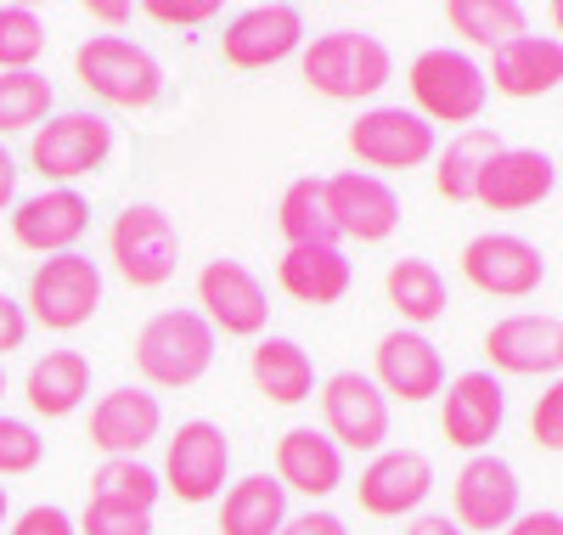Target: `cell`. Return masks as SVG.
Masks as SVG:
<instances>
[{"label": "cell", "mask_w": 563, "mask_h": 535, "mask_svg": "<svg viewBox=\"0 0 563 535\" xmlns=\"http://www.w3.org/2000/svg\"><path fill=\"white\" fill-rule=\"evenodd\" d=\"M507 148V141L490 130V124H467L451 135V148L434 153V192L445 204H474V186L485 175V164Z\"/></svg>", "instance_id": "obj_28"}, {"label": "cell", "mask_w": 563, "mask_h": 535, "mask_svg": "<svg viewBox=\"0 0 563 535\" xmlns=\"http://www.w3.org/2000/svg\"><path fill=\"white\" fill-rule=\"evenodd\" d=\"M198 316L225 338H260L271 321V294L243 260H209L198 271Z\"/></svg>", "instance_id": "obj_11"}, {"label": "cell", "mask_w": 563, "mask_h": 535, "mask_svg": "<svg viewBox=\"0 0 563 535\" xmlns=\"http://www.w3.org/2000/svg\"><path fill=\"white\" fill-rule=\"evenodd\" d=\"M45 52V23L29 7H0V74H23Z\"/></svg>", "instance_id": "obj_35"}, {"label": "cell", "mask_w": 563, "mask_h": 535, "mask_svg": "<svg viewBox=\"0 0 563 535\" xmlns=\"http://www.w3.org/2000/svg\"><path fill=\"white\" fill-rule=\"evenodd\" d=\"M90 226V204L74 186H40L34 198L12 204V242L29 254H74V242Z\"/></svg>", "instance_id": "obj_19"}, {"label": "cell", "mask_w": 563, "mask_h": 535, "mask_svg": "<svg viewBox=\"0 0 563 535\" xmlns=\"http://www.w3.org/2000/svg\"><path fill=\"white\" fill-rule=\"evenodd\" d=\"M0 395H7V367H0Z\"/></svg>", "instance_id": "obj_49"}, {"label": "cell", "mask_w": 563, "mask_h": 535, "mask_svg": "<svg viewBox=\"0 0 563 535\" xmlns=\"http://www.w3.org/2000/svg\"><path fill=\"white\" fill-rule=\"evenodd\" d=\"M108 254L130 287H164L180 271V226L158 204H130L108 231Z\"/></svg>", "instance_id": "obj_5"}, {"label": "cell", "mask_w": 563, "mask_h": 535, "mask_svg": "<svg viewBox=\"0 0 563 535\" xmlns=\"http://www.w3.org/2000/svg\"><path fill=\"white\" fill-rule=\"evenodd\" d=\"M451 518L456 529H507L512 518H519V473H512V462L479 451V457H467L462 473L451 479Z\"/></svg>", "instance_id": "obj_15"}, {"label": "cell", "mask_w": 563, "mask_h": 535, "mask_svg": "<svg viewBox=\"0 0 563 535\" xmlns=\"http://www.w3.org/2000/svg\"><path fill=\"white\" fill-rule=\"evenodd\" d=\"M552 186H558V164L541 148H501L474 186V204L496 215H519V209H536Z\"/></svg>", "instance_id": "obj_22"}, {"label": "cell", "mask_w": 563, "mask_h": 535, "mask_svg": "<svg viewBox=\"0 0 563 535\" xmlns=\"http://www.w3.org/2000/svg\"><path fill=\"white\" fill-rule=\"evenodd\" d=\"M344 141H350V153L372 170H422L440 153L434 124L422 113H411V108H366L350 124Z\"/></svg>", "instance_id": "obj_12"}, {"label": "cell", "mask_w": 563, "mask_h": 535, "mask_svg": "<svg viewBox=\"0 0 563 535\" xmlns=\"http://www.w3.org/2000/svg\"><path fill=\"white\" fill-rule=\"evenodd\" d=\"M552 40L563 45V0H552Z\"/></svg>", "instance_id": "obj_47"}, {"label": "cell", "mask_w": 563, "mask_h": 535, "mask_svg": "<svg viewBox=\"0 0 563 535\" xmlns=\"http://www.w3.org/2000/svg\"><path fill=\"white\" fill-rule=\"evenodd\" d=\"M558 175H563V170H558Z\"/></svg>", "instance_id": "obj_50"}, {"label": "cell", "mask_w": 563, "mask_h": 535, "mask_svg": "<svg viewBox=\"0 0 563 535\" xmlns=\"http://www.w3.org/2000/svg\"><path fill=\"white\" fill-rule=\"evenodd\" d=\"M0 524H7V484H0Z\"/></svg>", "instance_id": "obj_48"}, {"label": "cell", "mask_w": 563, "mask_h": 535, "mask_svg": "<svg viewBox=\"0 0 563 535\" xmlns=\"http://www.w3.org/2000/svg\"><path fill=\"white\" fill-rule=\"evenodd\" d=\"M321 434L339 451H372L389 440V401L366 372H333L321 383Z\"/></svg>", "instance_id": "obj_9"}, {"label": "cell", "mask_w": 563, "mask_h": 535, "mask_svg": "<svg viewBox=\"0 0 563 535\" xmlns=\"http://www.w3.org/2000/svg\"><path fill=\"white\" fill-rule=\"evenodd\" d=\"M164 496V479L141 462V457H113L90 473V502H113V507H135L153 513V502Z\"/></svg>", "instance_id": "obj_33"}, {"label": "cell", "mask_w": 563, "mask_h": 535, "mask_svg": "<svg viewBox=\"0 0 563 535\" xmlns=\"http://www.w3.org/2000/svg\"><path fill=\"white\" fill-rule=\"evenodd\" d=\"M429 491H434V462L422 451H378L361 468L355 502L372 518H406L429 502Z\"/></svg>", "instance_id": "obj_20"}, {"label": "cell", "mask_w": 563, "mask_h": 535, "mask_svg": "<svg viewBox=\"0 0 563 535\" xmlns=\"http://www.w3.org/2000/svg\"><path fill=\"white\" fill-rule=\"evenodd\" d=\"M18 204V159L0 148V209H12Z\"/></svg>", "instance_id": "obj_46"}, {"label": "cell", "mask_w": 563, "mask_h": 535, "mask_svg": "<svg viewBox=\"0 0 563 535\" xmlns=\"http://www.w3.org/2000/svg\"><path fill=\"white\" fill-rule=\"evenodd\" d=\"M384 294L400 310V327H411V332H422L429 321L445 316V276L429 260H395L384 276Z\"/></svg>", "instance_id": "obj_31"}, {"label": "cell", "mask_w": 563, "mask_h": 535, "mask_svg": "<svg viewBox=\"0 0 563 535\" xmlns=\"http://www.w3.org/2000/svg\"><path fill=\"white\" fill-rule=\"evenodd\" d=\"M249 378L271 406H305L316 395V361L294 338H260L249 356Z\"/></svg>", "instance_id": "obj_26"}, {"label": "cell", "mask_w": 563, "mask_h": 535, "mask_svg": "<svg viewBox=\"0 0 563 535\" xmlns=\"http://www.w3.org/2000/svg\"><path fill=\"white\" fill-rule=\"evenodd\" d=\"M406 85H411V113H422L429 124H479L485 102H490V79L485 68L467 57V52H451V45H429L417 52L411 68H406Z\"/></svg>", "instance_id": "obj_3"}, {"label": "cell", "mask_w": 563, "mask_h": 535, "mask_svg": "<svg viewBox=\"0 0 563 535\" xmlns=\"http://www.w3.org/2000/svg\"><path fill=\"white\" fill-rule=\"evenodd\" d=\"M530 440L541 451H563V378H552L530 406Z\"/></svg>", "instance_id": "obj_38"}, {"label": "cell", "mask_w": 563, "mask_h": 535, "mask_svg": "<svg viewBox=\"0 0 563 535\" xmlns=\"http://www.w3.org/2000/svg\"><path fill=\"white\" fill-rule=\"evenodd\" d=\"M288 524V491L276 473H249L225 491L220 502V535H276Z\"/></svg>", "instance_id": "obj_29"}, {"label": "cell", "mask_w": 563, "mask_h": 535, "mask_svg": "<svg viewBox=\"0 0 563 535\" xmlns=\"http://www.w3.org/2000/svg\"><path fill=\"white\" fill-rule=\"evenodd\" d=\"M321 198H327V215H333V231L350 242H384L400 226V198L384 175L339 170L321 181Z\"/></svg>", "instance_id": "obj_16"}, {"label": "cell", "mask_w": 563, "mask_h": 535, "mask_svg": "<svg viewBox=\"0 0 563 535\" xmlns=\"http://www.w3.org/2000/svg\"><path fill=\"white\" fill-rule=\"evenodd\" d=\"M102 305V265L97 260H85L79 249L74 254H52L45 265H34L29 276V316L40 327H52V332H74L85 327L90 316H97Z\"/></svg>", "instance_id": "obj_7"}, {"label": "cell", "mask_w": 563, "mask_h": 535, "mask_svg": "<svg viewBox=\"0 0 563 535\" xmlns=\"http://www.w3.org/2000/svg\"><path fill=\"white\" fill-rule=\"evenodd\" d=\"M214 345L220 332L198 310H158L135 332V372L147 389H192L214 367Z\"/></svg>", "instance_id": "obj_2"}, {"label": "cell", "mask_w": 563, "mask_h": 535, "mask_svg": "<svg viewBox=\"0 0 563 535\" xmlns=\"http://www.w3.org/2000/svg\"><path fill=\"white\" fill-rule=\"evenodd\" d=\"M141 12H147L153 23H164V29H198V23L220 18V0H147Z\"/></svg>", "instance_id": "obj_39"}, {"label": "cell", "mask_w": 563, "mask_h": 535, "mask_svg": "<svg viewBox=\"0 0 563 535\" xmlns=\"http://www.w3.org/2000/svg\"><path fill=\"white\" fill-rule=\"evenodd\" d=\"M85 395H90V361L79 350H45L23 378V401L40 417H68L85 406Z\"/></svg>", "instance_id": "obj_27"}, {"label": "cell", "mask_w": 563, "mask_h": 535, "mask_svg": "<svg viewBox=\"0 0 563 535\" xmlns=\"http://www.w3.org/2000/svg\"><path fill=\"white\" fill-rule=\"evenodd\" d=\"M164 428V406L153 389H113V395H102L97 406H90V446H97L108 462L113 457H141Z\"/></svg>", "instance_id": "obj_21"}, {"label": "cell", "mask_w": 563, "mask_h": 535, "mask_svg": "<svg viewBox=\"0 0 563 535\" xmlns=\"http://www.w3.org/2000/svg\"><path fill=\"white\" fill-rule=\"evenodd\" d=\"M12 535H79V529H74V518H68L63 507H52V502H34V507H23V513H18Z\"/></svg>", "instance_id": "obj_40"}, {"label": "cell", "mask_w": 563, "mask_h": 535, "mask_svg": "<svg viewBox=\"0 0 563 535\" xmlns=\"http://www.w3.org/2000/svg\"><path fill=\"white\" fill-rule=\"evenodd\" d=\"M485 356L490 372L507 378H563V321L558 316H501L485 332Z\"/></svg>", "instance_id": "obj_18"}, {"label": "cell", "mask_w": 563, "mask_h": 535, "mask_svg": "<svg viewBox=\"0 0 563 535\" xmlns=\"http://www.w3.org/2000/svg\"><path fill=\"white\" fill-rule=\"evenodd\" d=\"M276 484L310 496V502L333 496L344 484V451L327 440L321 428H288L276 440Z\"/></svg>", "instance_id": "obj_23"}, {"label": "cell", "mask_w": 563, "mask_h": 535, "mask_svg": "<svg viewBox=\"0 0 563 535\" xmlns=\"http://www.w3.org/2000/svg\"><path fill=\"white\" fill-rule=\"evenodd\" d=\"M406 535H462V529H456L451 513H422V518L406 524Z\"/></svg>", "instance_id": "obj_45"}, {"label": "cell", "mask_w": 563, "mask_h": 535, "mask_svg": "<svg viewBox=\"0 0 563 535\" xmlns=\"http://www.w3.org/2000/svg\"><path fill=\"white\" fill-rule=\"evenodd\" d=\"M507 423V389L496 372H456L445 389H440V428L456 451H485Z\"/></svg>", "instance_id": "obj_17"}, {"label": "cell", "mask_w": 563, "mask_h": 535, "mask_svg": "<svg viewBox=\"0 0 563 535\" xmlns=\"http://www.w3.org/2000/svg\"><path fill=\"white\" fill-rule=\"evenodd\" d=\"M372 383L384 389V401H434L445 389V356L429 332H411V327H389L372 350Z\"/></svg>", "instance_id": "obj_14"}, {"label": "cell", "mask_w": 563, "mask_h": 535, "mask_svg": "<svg viewBox=\"0 0 563 535\" xmlns=\"http://www.w3.org/2000/svg\"><path fill=\"white\" fill-rule=\"evenodd\" d=\"M85 12H90V18H97V23H113V29L135 18V7H130V0H90V7H85Z\"/></svg>", "instance_id": "obj_44"}, {"label": "cell", "mask_w": 563, "mask_h": 535, "mask_svg": "<svg viewBox=\"0 0 563 535\" xmlns=\"http://www.w3.org/2000/svg\"><path fill=\"white\" fill-rule=\"evenodd\" d=\"M305 52V12L288 7V0H260V7H243L220 34V57L231 68H271L282 57Z\"/></svg>", "instance_id": "obj_13"}, {"label": "cell", "mask_w": 563, "mask_h": 535, "mask_svg": "<svg viewBox=\"0 0 563 535\" xmlns=\"http://www.w3.org/2000/svg\"><path fill=\"white\" fill-rule=\"evenodd\" d=\"M23 345H29V310L12 294H0V356H12Z\"/></svg>", "instance_id": "obj_41"}, {"label": "cell", "mask_w": 563, "mask_h": 535, "mask_svg": "<svg viewBox=\"0 0 563 535\" xmlns=\"http://www.w3.org/2000/svg\"><path fill=\"white\" fill-rule=\"evenodd\" d=\"M445 23L467 45L501 52V45H512L519 34H530V7H525V0H451Z\"/></svg>", "instance_id": "obj_30"}, {"label": "cell", "mask_w": 563, "mask_h": 535, "mask_svg": "<svg viewBox=\"0 0 563 535\" xmlns=\"http://www.w3.org/2000/svg\"><path fill=\"white\" fill-rule=\"evenodd\" d=\"M113 153V124L102 113H57V119H45L29 141V159L40 170V181H52V186H68V181H85V175H97Z\"/></svg>", "instance_id": "obj_6"}, {"label": "cell", "mask_w": 563, "mask_h": 535, "mask_svg": "<svg viewBox=\"0 0 563 535\" xmlns=\"http://www.w3.org/2000/svg\"><path fill=\"white\" fill-rule=\"evenodd\" d=\"M501 96L512 102H536V96L563 85V45L552 34H519L512 45L490 52V74H485Z\"/></svg>", "instance_id": "obj_24"}, {"label": "cell", "mask_w": 563, "mask_h": 535, "mask_svg": "<svg viewBox=\"0 0 563 535\" xmlns=\"http://www.w3.org/2000/svg\"><path fill=\"white\" fill-rule=\"evenodd\" d=\"M462 276L490 299H530L547 282V260L519 231H479L462 249Z\"/></svg>", "instance_id": "obj_10"}, {"label": "cell", "mask_w": 563, "mask_h": 535, "mask_svg": "<svg viewBox=\"0 0 563 535\" xmlns=\"http://www.w3.org/2000/svg\"><path fill=\"white\" fill-rule=\"evenodd\" d=\"M74 74L90 96H102L108 108H153L164 96V68L147 45H135L124 34H90L74 52Z\"/></svg>", "instance_id": "obj_4"}, {"label": "cell", "mask_w": 563, "mask_h": 535, "mask_svg": "<svg viewBox=\"0 0 563 535\" xmlns=\"http://www.w3.org/2000/svg\"><path fill=\"white\" fill-rule=\"evenodd\" d=\"M501 535H563V513H552V507H536V513H519Z\"/></svg>", "instance_id": "obj_43"}, {"label": "cell", "mask_w": 563, "mask_h": 535, "mask_svg": "<svg viewBox=\"0 0 563 535\" xmlns=\"http://www.w3.org/2000/svg\"><path fill=\"white\" fill-rule=\"evenodd\" d=\"M52 113V79L23 68V74H0V135L40 130Z\"/></svg>", "instance_id": "obj_34"}, {"label": "cell", "mask_w": 563, "mask_h": 535, "mask_svg": "<svg viewBox=\"0 0 563 535\" xmlns=\"http://www.w3.org/2000/svg\"><path fill=\"white\" fill-rule=\"evenodd\" d=\"M299 74L327 102H366L395 79V52L372 29H327L299 52Z\"/></svg>", "instance_id": "obj_1"}, {"label": "cell", "mask_w": 563, "mask_h": 535, "mask_svg": "<svg viewBox=\"0 0 563 535\" xmlns=\"http://www.w3.org/2000/svg\"><path fill=\"white\" fill-rule=\"evenodd\" d=\"M45 457V440L29 417H7L0 412V479H18V473H34Z\"/></svg>", "instance_id": "obj_36"}, {"label": "cell", "mask_w": 563, "mask_h": 535, "mask_svg": "<svg viewBox=\"0 0 563 535\" xmlns=\"http://www.w3.org/2000/svg\"><path fill=\"white\" fill-rule=\"evenodd\" d=\"M225 473H231V440H225V428L209 423V417H192V423H180L169 434V446H164V491L180 496L186 507H198V502H214L225 491Z\"/></svg>", "instance_id": "obj_8"}, {"label": "cell", "mask_w": 563, "mask_h": 535, "mask_svg": "<svg viewBox=\"0 0 563 535\" xmlns=\"http://www.w3.org/2000/svg\"><path fill=\"white\" fill-rule=\"evenodd\" d=\"M276 535H350V529H344V518H339V513L310 507V513H288V524H282Z\"/></svg>", "instance_id": "obj_42"}, {"label": "cell", "mask_w": 563, "mask_h": 535, "mask_svg": "<svg viewBox=\"0 0 563 535\" xmlns=\"http://www.w3.org/2000/svg\"><path fill=\"white\" fill-rule=\"evenodd\" d=\"M276 231L288 237V249H339V231H333V215H327V198H321V181L305 175L282 192L276 204Z\"/></svg>", "instance_id": "obj_32"}, {"label": "cell", "mask_w": 563, "mask_h": 535, "mask_svg": "<svg viewBox=\"0 0 563 535\" xmlns=\"http://www.w3.org/2000/svg\"><path fill=\"white\" fill-rule=\"evenodd\" d=\"M350 282H355V271H350L344 249H288L276 260V287L294 305H316V310L339 305L350 294Z\"/></svg>", "instance_id": "obj_25"}, {"label": "cell", "mask_w": 563, "mask_h": 535, "mask_svg": "<svg viewBox=\"0 0 563 535\" xmlns=\"http://www.w3.org/2000/svg\"><path fill=\"white\" fill-rule=\"evenodd\" d=\"M79 535H153V513H135V507H113V502H85Z\"/></svg>", "instance_id": "obj_37"}]
</instances>
